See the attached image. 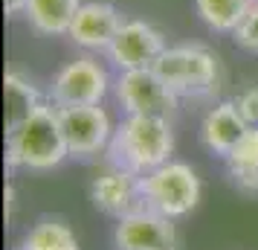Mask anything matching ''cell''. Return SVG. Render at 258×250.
I'll list each match as a JSON object with an SVG mask.
<instances>
[{"label":"cell","instance_id":"6da1fadb","mask_svg":"<svg viewBox=\"0 0 258 250\" xmlns=\"http://www.w3.org/2000/svg\"><path fill=\"white\" fill-rule=\"evenodd\" d=\"M171 152H174V131L168 117H148V114H125V119L113 128L107 145L110 166L128 169L140 178L168 163Z\"/></svg>","mask_w":258,"mask_h":250},{"label":"cell","instance_id":"7a4b0ae2","mask_svg":"<svg viewBox=\"0 0 258 250\" xmlns=\"http://www.w3.org/2000/svg\"><path fill=\"white\" fill-rule=\"evenodd\" d=\"M70 157L64 131H61L58 108L52 102L41 105L15 128L6 131V160L15 169L49 172Z\"/></svg>","mask_w":258,"mask_h":250},{"label":"cell","instance_id":"3957f363","mask_svg":"<svg viewBox=\"0 0 258 250\" xmlns=\"http://www.w3.org/2000/svg\"><path fill=\"white\" fill-rule=\"evenodd\" d=\"M154 70L180 99L209 96L218 87V76H221L218 56L203 44L165 47V53L154 64Z\"/></svg>","mask_w":258,"mask_h":250},{"label":"cell","instance_id":"277c9868","mask_svg":"<svg viewBox=\"0 0 258 250\" xmlns=\"http://www.w3.org/2000/svg\"><path fill=\"white\" fill-rule=\"evenodd\" d=\"M142 204L165 218H183L200 201L198 172L183 160H168L140 178Z\"/></svg>","mask_w":258,"mask_h":250},{"label":"cell","instance_id":"5b68a950","mask_svg":"<svg viewBox=\"0 0 258 250\" xmlns=\"http://www.w3.org/2000/svg\"><path fill=\"white\" fill-rule=\"evenodd\" d=\"M113 87L107 67L102 61L82 56L73 59L52 76L49 84V102L55 108H76V105H102L107 90Z\"/></svg>","mask_w":258,"mask_h":250},{"label":"cell","instance_id":"8992f818","mask_svg":"<svg viewBox=\"0 0 258 250\" xmlns=\"http://www.w3.org/2000/svg\"><path fill=\"white\" fill-rule=\"evenodd\" d=\"M113 96L125 114H148V117H171L180 99L157 76L154 67L119 70V76L113 79Z\"/></svg>","mask_w":258,"mask_h":250},{"label":"cell","instance_id":"52a82bcc","mask_svg":"<svg viewBox=\"0 0 258 250\" xmlns=\"http://www.w3.org/2000/svg\"><path fill=\"white\" fill-rule=\"evenodd\" d=\"M165 47H168L165 35L154 24L140 21V18H125L116 38L107 47V59L119 70H145L157 64Z\"/></svg>","mask_w":258,"mask_h":250},{"label":"cell","instance_id":"ba28073f","mask_svg":"<svg viewBox=\"0 0 258 250\" xmlns=\"http://www.w3.org/2000/svg\"><path fill=\"white\" fill-rule=\"evenodd\" d=\"M61 131L70 148V157H93L110 145L113 122L102 105H76L58 108Z\"/></svg>","mask_w":258,"mask_h":250},{"label":"cell","instance_id":"9c48e42d","mask_svg":"<svg viewBox=\"0 0 258 250\" xmlns=\"http://www.w3.org/2000/svg\"><path fill=\"white\" fill-rule=\"evenodd\" d=\"M113 241L119 250H174V218H165L148 207H140L119 218Z\"/></svg>","mask_w":258,"mask_h":250},{"label":"cell","instance_id":"30bf717a","mask_svg":"<svg viewBox=\"0 0 258 250\" xmlns=\"http://www.w3.org/2000/svg\"><path fill=\"white\" fill-rule=\"evenodd\" d=\"M122 12H119L113 3H105V0H90V3H82L79 12L70 24V41L76 47L90 49V53H107L110 41L116 38L119 26H122Z\"/></svg>","mask_w":258,"mask_h":250},{"label":"cell","instance_id":"8fae6325","mask_svg":"<svg viewBox=\"0 0 258 250\" xmlns=\"http://www.w3.org/2000/svg\"><path fill=\"white\" fill-rule=\"evenodd\" d=\"M90 198L102 213L116 215V218L145 207L140 192V175L119 166H110L102 175H96L93 183H90Z\"/></svg>","mask_w":258,"mask_h":250},{"label":"cell","instance_id":"7c38bea8","mask_svg":"<svg viewBox=\"0 0 258 250\" xmlns=\"http://www.w3.org/2000/svg\"><path fill=\"white\" fill-rule=\"evenodd\" d=\"M246 128L249 125L238 114L235 102H218L215 108L206 111V117L200 122V140L212 155L226 157L238 145V140L246 134Z\"/></svg>","mask_w":258,"mask_h":250},{"label":"cell","instance_id":"4fadbf2b","mask_svg":"<svg viewBox=\"0 0 258 250\" xmlns=\"http://www.w3.org/2000/svg\"><path fill=\"white\" fill-rule=\"evenodd\" d=\"M82 0H26L24 18L41 35H67Z\"/></svg>","mask_w":258,"mask_h":250},{"label":"cell","instance_id":"5bb4252c","mask_svg":"<svg viewBox=\"0 0 258 250\" xmlns=\"http://www.w3.org/2000/svg\"><path fill=\"white\" fill-rule=\"evenodd\" d=\"M3 96H6V131L15 128L18 122H24L44 99L38 96L35 84L24 79L21 73L9 70L3 76Z\"/></svg>","mask_w":258,"mask_h":250},{"label":"cell","instance_id":"9a60e30c","mask_svg":"<svg viewBox=\"0 0 258 250\" xmlns=\"http://www.w3.org/2000/svg\"><path fill=\"white\" fill-rule=\"evenodd\" d=\"M18 250H79V238L64 218H38Z\"/></svg>","mask_w":258,"mask_h":250},{"label":"cell","instance_id":"2e32d148","mask_svg":"<svg viewBox=\"0 0 258 250\" xmlns=\"http://www.w3.org/2000/svg\"><path fill=\"white\" fill-rule=\"evenodd\" d=\"M223 160H226L229 175L235 178V183L241 189L255 192L258 189V128H246V134L238 140V145Z\"/></svg>","mask_w":258,"mask_h":250},{"label":"cell","instance_id":"e0dca14e","mask_svg":"<svg viewBox=\"0 0 258 250\" xmlns=\"http://www.w3.org/2000/svg\"><path fill=\"white\" fill-rule=\"evenodd\" d=\"M249 6L252 0H195V12L200 21L215 32H229V35L244 21Z\"/></svg>","mask_w":258,"mask_h":250},{"label":"cell","instance_id":"ac0fdd59","mask_svg":"<svg viewBox=\"0 0 258 250\" xmlns=\"http://www.w3.org/2000/svg\"><path fill=\"white\" fill-rule=\"evenodd\" d=\"M235 44L241 49H249V53H258V3L249 6V12L244 15V21L238 24V29L232 32Z\"/></svg>","mask_w":258,"mask_h":250},{"label":"cell","instance_id":"d6986e66","mask_svg":"<svg viewBox=\"0 0 258 250\" xmlns=\"http://www.w3.org/2000/svg\"><path fill=\"white\" fill-rule=\"evenodd\" d=\"M232 102H235V108H238V114L244 117L246 125H249V128H258V84L244 87Z\"/></svg>","mask_w":258,"mask_h":250},{"label":"cell","instance_id":"ffe728a7","mask_svg":"<svg viewBox=\"0 0 258 250\" xmlns=\"http://www.w3.org/2000/svg\"><path fill=\"white\" fill-rule=\"evenodd\" d=\"M252 3H258V0H252Z\"/></svg>","mask_w":258,"mask_h":250}]
</instances>
